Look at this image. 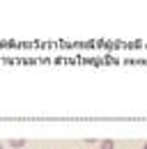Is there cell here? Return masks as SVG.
<instances>
[{
  "label": "cell",
  "instance_id": "obj_1",
  "mask_svg": "<svg viewBox=\"0 0 147 149\" xmlns=\"http://www.w3.org/2000/svg\"><path fill=\"white\" fill-rule=\"evenodd\" d=\"M99 149H115V142H113V140H101Z\"/></svg>",
  "mask_w": 147,
  "mask_h": 149
},
{
  "label": "cell",
  "instance_id": "obj_2",
  "mask_svg": "<svg viewBox=\"0 0 147 149\" xmlns=\"http://www.w3.org/2000/svg\"><path fill=\"white\" fill-rule=\"evenodd\" d=\"M25 145V140H9V147H14V149H21Z\"/></svg>",
  "mask_w": 147,
  "mask_h": 149
},
{
  "label": "cell",
  "instance_id": "obj_3",
  "mask_svg": "<svg viewBox=\"0 0 147 149\" xmlns=\"http://www.w3.org/2000/svg\"><path fill=\"white\" fill-rule=\"evenodd\" d=\"M2 147H5V145H2V142H0V149H2Z\"/></svg>",
  "mask_w": 147,
  "mask_h": 149
},
{
  "label": "cell",
  "instance_id": "obj_4",
  "mask_svg": "<svg viewBox=\"0 0 147 149\" xmlns=\"http://www.w3.org/2000/svg\"><path fill=\"white\" fill-rule=\"evenodd\" d=\"M143 149H147V142H145V147H143Z\"/></svg>",
  "mask_w": 147,
  "mask_h": 149
}]
</instances>
